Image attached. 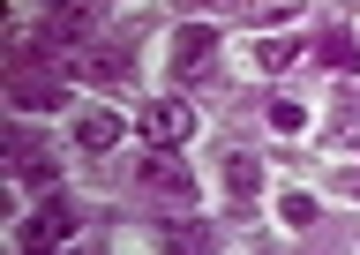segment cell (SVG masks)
Returning <instances> with one entry per match:
<instances>
[{"label": "cell", "mask_w": 360, "mask_h": 255, "mask_svg": "<svg viewBox=\"0 0 360 255\" xmlns=\"http://www.w3.org/2000/svg\"><path fill=\"white\" fill-rule=\"evenodd\" d=\"M135 181H143V195L165 203V210H188V203H195V173H188L173 150H150V158L135 165Z\"/></svg>", "instance_id": "1"}, {"label": "cell", "mask_w": 360, "mask_h": 255, "mask_svg": "<svg viewBox=\"0 0 360 255\" xmlns=\"http://www.w3.org/2000/svg\"><path fill=\"white\" fill-rule=\"evenodd\" d=\"M135 128H143L150 150H180V143L195 136V105H188V98H150V105L135 113Z\"/></svg>", "instance_id": "2"}, {"label": "cell", "mask_w": 360, "mask_h": 255, "mask_svg": "<svg viewBox=\"0 0 360 255\" xmlns=\"http://www.w3.org/2000/svg\"><path fill=\"white\" fill-rule=\"evenodd\" d=\"M158 255H218V233L202 218H173V225H158Z\"/></svg>", "instance_id": "3"}, {"label": "cell", "mask_w": 360, "mask_h": 255, "mask_svg": "<svg viewBox=\"0 0 360 255\" xmlns=\"http://www.w3.org/2000/svg\"><path fill=\"white\" fill-rule=\"evenodd\" d=\"M120 136H128V128H120V113H112V105H90V113L75 120V150H90V158H105Z\"/></svg>", "instance_id": "4"}, {"label": "cell", "mask_w": 360, "mask_h": 255, "mask_svg": "<svg viewBox=\"0 0 360 255\" xmlns=\"http://www.w3.org/2000/svg\"><path fill=\"white\" fill-rule=\"evenodd\" d=\"M218 53V30L210 23H188V30H173V75H202V60Z\"/></svg>", "instance_id": "5"}, {"label": "cell", "mask_w": 360, "mask_h": 255, "mask_svg": "<svg viewBox=\"0 0 360 255\" xmlns=\"http://www.w3.org/2000/svg\"><path fill=\"white\" fill-rule=\"evenodd\" d=\"M75 75H83V83H128V53H105V46H83L75 53Z\"/></svg>", "instance_id": "6"}, {"label": "cell", "mask_w": 360, "mask_h": 255, "mask_svg": "<svg viewBox=\"0 0 360 255\" xmlns=\"http://www.w3.org/2000/svg\"><path fill=\"white\" fill-rule=\"evenodd\" d=\"M90 15H83V0H45V38H83Z\"/></svg>", "instance_id": "7"}, {"label": "cell", "mask_w": 360, "mask_h": 255, "mask_svg": "<svg viewBox=\"0 0 360 255\" xmlns=\"http://www.w3.org/2000/svg\"><path fill=\"white\" fill-rule=\"evenodd\" d=\"M255 181H263V165L248 158V150H233V158H225V188H233V203H248V195H255Z\"/></svg>", "instance_id": "8"}, {"label": "cell", "mask_w": 360, "mask_h": 255, "mask_svg": "<svg viewBox=\"0 0 360 255\" xmlns=\"http://www.w3.org/2000/svg\"><path fill=\"white\" fill-rule=\"evenodd\" d=\"M292 60H300V38H263L255 46V68H270V75H285Z\"/></svg>", "instance_id": "9"}, {"label": "cell", "mask_w": 360, "mask_h": 255, "mask_svg": "<svg viewBox=\"0 0 360 255\" xmlns=\"http://www.w3.org/2000/svg\"><path fill=\"white\" fill-rule=\"evenodd\" d=\"M300 8H308V0H240V23H285Z\"/></svg>", "instance_id": "10"}, {"label": "cell", "mask_w": 360, "mask_h": 255, "mask_svg": "<svg viewBox=\"0 0 360 255\" xmlns=\"http://www.w3.org/2000/svg\"><path fill=\"white\" fill-rule=\"evenodd\" d=\"M270 128H278V136H300V128H308V113H300L292 98H270Z\"/></svg>", "instance_id": "11"}, {"label": "cell", "mask_w": 360, "mask_h": 255, "mask_svg": "<svg viewBox=\"0 0 360 255\" xmlns=\"http://www.w3.org/2000/svg\"><path fill=\"white\" fill-rule=\"evenodd\" d=\"M323 60H330L338 75H353V38H323Z\"/></svg>", "instance_id": "12"}, {"label": "cell", "mask_w": 360, "mask_h": 255, "mask_svg": "<svg viewBox=\"0 0 360 255\" xmlns=\"http://www.w3.org/2000/svg\"><path fill=\"white\" fill-rule=\"evenodd\" d=\"M285 225H315V203H308V195H285Z\"/></svg>", "instance_id": "13"}, {"label": "cell", "mask_w": 360, "mask_h": 255, "mask_svg": "<svg viewBox=\"0 0 360 255\" xmlns=\"http://www.w3.org/2000/svg\"><path fill=\"white\" fill-rule=\"evenodd\" d=\"M180 8H210V0H180Z\"/></svg>", "instance_id": "14"}]
</instances>
